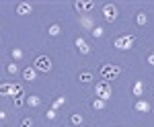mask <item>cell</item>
<instances>
[{"label":"cell","instance_id":"obj_24","mask_svg":"<svg viewBox=\"0 0 154 127\" xmlns=\"http://www.w3.org/2000/svg\"><path fill=\"white\" fill-rule=\"evenodd\" d=\"M6 70H8V74H17V72H19V66H17V64H8Z\"/></svg>","mask_w":154,"mask_h":127},{"label":"cell","instance_id":"obj_19","mask_svg":"<svg viewBox=\"0 0 154 127\" xmlns=\"http://www.w3.org/2000/svg\"><path fill=\"white\" fill-rule=\"evenodd\" d=\"M49 35H51V37H58L60 33H62V29H60V25H51V27H49V31H48Z\"/></svg>","mask_w":154,"mask_h":127},{"label":"cell","instance_id":"obj_11","mask_svg":"<svg viewBox=\"0 0 154 127\" xmlns=\"http://www.w3.org/2000/svg\"><path fill=\"white\" fill-rule=\"evenodd\" d=\"M134 109H136L138 113H148V111H150V103H148V101H138V103L134 104Z\"/></svg>","mask_w":154,"mask_h":127},{"label":"cell","instance_id":"obj_18","mask_svg":"<svg viewBox=\"0 0 154 127\" xmlns=\"http://www.w3.org/2000/svg\"><path fill=\"white\" fill-rule=\"evenodd\" d=\"M82 121H84V117H82V115H78V113L70 115V123H72V125H80Z\"/></svg>","mask_w":154,"mask_h":127},{"label":"cell","instance_id":"obj_4","mask_svg":"<svg viewBox=\"0 0 154 127\" xmlns=\"http://www.w3.org/2000/svg\"><path fill=\"white\" fill-rule=\"evenodd\" d=\"M103 19L107 23H115L117 21V6L115 4H105L103 6Z\"/></svg>","mask_w":154,"mask_h":127},{"label":"cell","instance_id":"obj_20","mask_svg":"<svg viewBox=\"0 0 154 127\" xmlns=\"http://www.w3.org/2000/svg\"><path fill=\"white\" fill-rule=\"evenodd\" d=\"M23 103H27L25 94H21V96H14V107H17V109H19V107H23Z\"/></svg>","mask_w":154,"mask_h":127},{"label":"cell","instance_id":"obj_13","mask_svg":"<svg viewBox=\"0 0 154 127\" xmlns=\"http://www.w3.org/2000/svg\"><path fill=\"white\" fill-rule=\"evenodd\" d=\"M131 92H134V96H142V94H144V84L138 80L134 86H131Z\"/></svg>","mask_w":154,"mask_h":127},{"label":"cell","instance_id":"obj_21","mask_svg":"<svg viewBox=\"0 0 154 127\" xmlns=\"http://www.w3.org/2000/svg\"><path fill=\"white\" fill-rule=\"evenodd\" d=\"M103 33H105V29H103V27H95V29H93V35H95L97 39H99V37H103Z\"/></svg>","mask_w":154,"mask_h":127},{"label":"cell","instance_id":"obj_9","mask_svg":"<svg viewBox=\"0 0 154 127\" xmlns=\"http://www.w3.org/2000/svg\"><path fill=\"white\" fill-rule=\"evenodd\" d=\"M21 94H25V90H23V86L21 84H11L8 86V92H6V96H21Z\"/></svg>","mask_w":154,"mask_h":127},{"label":"cell","instance_id":"obj_16","mask_svg":"<svg viewBox=\"0 0 154 127\" xmlns=\"http://www.w3.org/2000/svg\"><path fill=\"white\" fill-rule=\"evenodd\" d=\"M78 80L82 82V84H88V82L93 80V74H91V72H80V76H78Z\"/></svg>","mask_w":154,"mask_h":127},{"label":"cell","instance_id":"obj_1","mask_svg":"<svg viewBox=\"0 0 154 127\" xmlns=\"http://www.w3.org/2000/svg\"><path fill=\"white\" fill-rule=\"evenodd\" d=\"M95 94H97V98L109 101V98H111V94H113V90H111V84H109V80H101V82H99V84L95 86Z\"/></svg>","mask_w":154,"mask_h":127},{"label":"cell","instance_id":"obj_2","mask_svg":"<svg viewBox=\"0 0 154 127\" xmlns=\"http://www.w3.org/2000/svg\"><path fill=\"white\" fill-rule=\"evenodd\" d=\"M33 68L37 70V72H43V74H48V72H51V59L48 58V56H37L35 62H33Z\"/></svg>","mask_w":154,"mask_h":127},{"label":"cell","instance_id":"obj_8","mask_svg":"<svg viewBox=\"0 0 154 127\" xmlns=\"http://www.w3.org/2000/svg\"><path fill=\"white\" fill-rule=\"evenodd\" d=\"M31 11H33V4H31V2H21V4L17 6V14H21V17L31 14Z\"/></svg>","mask_w":154,"mask_h":127},{"label":"cell","instance_id":"obj_3","mask_svg":"<svg viewBox=\"0 0 154 127\" xmlns=\"http://www.w3.org/2000/svg\"><path fill=\"white\" fill-rule=\"evenodd\" d=\"M134 43H136V37H134V35H121V37H117V39L113 41V45L117 47V49H123V51L131 49Z\"/></svg>","mask_w":154,"mask_h":127},{"label":"cell","instance_id":"obj_25","mask_svg":"<svg viewBox=\"0 0 154 127\" xmlns=\"http://www.w3.org/2000/svg\"><path fill=\"white\" fill-rule=\"evenodd\" d=\"M45 117H48L49 121H54V119H56V117H58V113H56V111H54V109H49L48 113H45Z\"/></svg>","mask_w":154,"mask_h":127},{"label":"cell","instance_id":"obj_12","mask_svg":"<svg viewBox=\"0 0 154 127\" xmlns=\"http://www.w3.org/2000/svg\"><path fill=\"white\" fill-rule=\"evenodd\" d=\"M27 104H29L31 109H35V107H41V98H39L37 94H33V96H27Z\"/></svg>","mask_w":154,"mask_h":127},{"label":"cell","instance_id":"obj_5","mask_svg":"<svg viewBox=\"0 0 154 127\" xmlns=\"http://www.w3.org/2000/svg\"><path fill=\"white\" fill-rule=\"evenodd\" d=\"M101 76H103V80H111V78L119 76V68L117 66H103L101 68Z\"/></svg>","mask_w":154,"mask_h":127},{"label":"cell","instance_id":"obj_6","mask_svg":"<svg viewBox=\"0 0 154 127\" xmlns=\"http://www.w3.org/2000/svg\"><path fill=\"white\" fill-rule=\"evenodd\" d=\"M74 45H76V49H78L82 56H88V53H91V45L86 43V39H84V37H76Z\"/></svg>","mask_w":154,"mask_h":127},{"label":"cell","instance_id":"obj_7","mask_svg":"<svg viewBox=\"0 0 154 127\" xmlns=\"http://www.w3.org/2000/svg\"><path fill=\"white\" fill-rule=\"evenodd\" d=\"M74 8H76L78 12L93 11V8H95V2H93V0H88V2H82V0H78V2H74Z\"/></svg>","mask_w":154,"mask_h":127},{"label":"cell","instance_id":"obj_14","mask_svg":"<svg viewBox=\"0 0 154 127\" xmlns=\"http://www.w3.org/2000/svg\"><path fill=\"white\" fill-rule=\"evenodd\" d=\"M105 104H107V101H103V98H95V101H93V109H95V111H103Z\"/></svg>","mask_w":154,"mask_h":127},{"label":"cell","instance_id":"obj_26","mask_svg":"<svg viewBox=\"0 0 154 127\" xmlns=\"http://www.w3.org/2000/svg\"><path fill=\"white\" fill-rule=\"evenodd\" d=\"M82 25L84 27H93V19L88 17V19H82Z\"/></svg>","mask_w":154,"mask_h":127},{"label":"cell","instance_id":"obj_10","mask_svg":"<svg viewBox=\"0 0 154 127\" xmlns=\"http://www.w3.org/2000/svg\"><path fill=\"white\" fill-rule=\"evenodd\" d=\"M23 78L27 82H35L37 80V70L33 68V66H31V68H25L23 70Z\"/></svg>","mask_w":154,"mask_h":127},{"label":"cell","instance_id":"obj_15","mask_svg":"<svg viewBox=\"0 0 154 127\" xmlns=\"http://www.w3.org/2000/svg\"><path fill=\"white\" fill-rule=\"evenodd\" d=\"M136 23L140 25V27H144V25L148 23V17H146V12H138V14H136Z\"/></svg>","mask_w":154,"mask_h":127},{"label":"cell","instance_id":"obj_22","mask_svg":"<svg viewBox=\"0 0 154 127\" xmlns=\"http://www.w3.org/2000/svg\"><path fill=\"white\" fill-rule=\"evenodd\" d=\"M33 125V119H31V117H25L23 121H21V127H31Z\"/></svg>","mask_w":154,"mask_h":127},{"label":"cell","instance_id":"obj_17","mask_svg":"<svg viewBox=\"0 0 154 127\" xmlns=\"http://www.w3.org/2000/svg\"><path fill=\"white\" fill-rule=\"evenodd\" d=\"M64 103H66V96H58V98L51 103V109H54V111H58V109H60V107H62Z\"/></svg>","mask_w":154,"mask_h":127},{"label":"cell","instance_id":"obj_27","mask_svg":"<svg viewBox=\"0 0 154 127\" xmlns=\"http://www.w3.org/2000/svg\"><path fill=\"white\" fill-rule=\"evenodd\" d=\"M148 64H150V66H154V53H150V56H148Z\"/></svg>","mask_w":154,"mask_h":127},{"label":"cell","instance_id":"obj_23","mask_svg":"<svg viewBox=\"0 0 154 127\" xmlns=\"http://www.w3.org/2000/svg\"><path fill=\"white\" fill-rule=\"evenodd\" d=\"M12 58H14V59H21V58H23V49H19V47H17V49H12Z\"/></svg>","mask_w":154,"mask_h":127}]
</instances>
